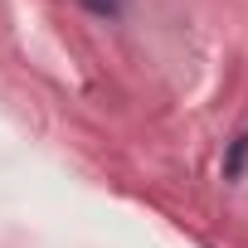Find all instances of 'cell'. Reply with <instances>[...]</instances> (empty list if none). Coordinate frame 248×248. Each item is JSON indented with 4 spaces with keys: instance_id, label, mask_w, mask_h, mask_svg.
Wrapping results in <instances>:
<instances>
[{
    "instance_id": "1",
    "label": "cell",
    "mask_w": 248,
    "mask_h": 248,
    "mask_svg": "<svg viewBox=\"0 0 248 248\" xmlns=\"http://www.w3.org/2000/svg\"><path fill=\"white\" fill-rule=\"evenodd\" d=\"M243 156H248V137L233 141V151H229V161H224V175H238V170H243Z\"/></svg>"
}]
</instances>
